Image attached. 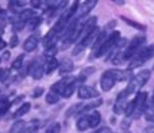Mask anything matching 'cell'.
Here are the masks:
<instances>
[{
  "instance_id": "obj_1",
  "label": "cell",
  "mask_w": 154,
  "mask_h": 133,
  "mask_svg": "<svg viewBox=\"0 0 154 133\" xmlns=\"http://www.w3.org/2000/svg\"><path fill=\"white\" fill-rule=\"evenodd\" d=\"M149 79H150L149 69H143V71H141L139 73H137L134 77H131L130 82H128L127 88H126L128 95H130V94H134V92H138V91L141 90V87L145 86V83H146Z\"/></svg>"
},
{
  "instance_id": "obj_2",
  "label": "cell",
  "mask_w": 154,
  "mask_h": 133,
  "mask_svg": "<svg viewBox=\"0 0 154 133\" xmlns=\"http://www.w3.org/2000/svg\"><path fill=\"white\" fill-rule=\"evenodd\" d=\"M152 57H154V44L153 45H149L146 48H143L142 50H139L135 56L131 59L130 61V69L137 68V66L145 64L147 60H150Z\"/></svg>"
},
{
  "instance_id": "obj_3",
  "label": "cell",
  "mask_w": 154,
  "mask_h": 133,
  "mask_svg": "<svg viewBox=\"0 0 154 133\" xmlns=\"http://www.w3.org/2000/svg\"><path fill=\"white\" fill-rule=\"evenodd\" d=\"M145 42H146V38H145V37H135L127 45L126 50L123 52V59H125V60H131L139 50H142V49H143V44Z\"/></svg>"
},
{
  "instance_id": "obj_4",
  "label": "cell",
  "mask_w": 154,
  "mask_h": 133,
  "mask_svg": "<svg viewBox=\"0 0 154 133\" xmlns=\"http://www.w3.org/2000/svg\"><path fill=\"white\" fill-rule=\"evenodd\" d=\"M119 40H120L119 31H112L111 34L108 35V38L106 40V42L103 44V46H101V48L99 49L95 54H93V57H101V56H104L106 53H109V52L116 46V44H118V41Z\"/></svg>"
},
{
  "instance_id": "obj_5",
  "label": "cell",
  "mask_w": 154,
  "mask_h": 133,
  "mask_svg": "<svg viewBox=\"0 0 154 133\" xmlns=\"http://www.w3.org/2000/svg\"><path fill=\"white\" fill-rule=\"evenodd\" d=\"M147 92L146 91H141V92L137 94L135 96V112H134V117L138 118L141 114H143L145 113V109H146V105H147V101H149V98H147Z\"/></svg>"
},
{
  "instance_id": "obj_6",
  "label": "cell",
  "mask_w": 154,
  "mask_h": 133,
  "mask_svg": "<svg viewBox=\"0 0 154 133\" xmlns=\"http://www.w3.org/2000/svg\"><path fill=\"white\" fill-rule=\"evenodd\" d=\"M45 65H46V64H45ZM45 65H43L42 63H41V60H39V59L34 60V61L31 63V65H30V68H29V72H30V75L32 76V79H35V80L42 79L43 73L46 72Z\"/></svg>"
},
{
  "instance_id": "obj_7",
  "label": "cell",
  "mask_w": 154,
  "mask_h": 133,
  "mask_svg": "<svg viewBox=\"0 0 154 133\" xmlns=\"http://www.w3.org/2000/svg\"><path fill=\"white\" fill-rule=\"evenodd\" d=\"M127 96H128V92L127 91H122V92L118 95L116 101H115V105H114V113L115 114H122L125 113V109L127 106Z\"/></svg>"
},
{
  "instance_id": "obj_8",
  "label": "cell",
  "mask_w": 154,
  "mask_h": 133,
  "mask_svg": "<svg viewBox=\"0 0 154 133\" xmlns=\"http://www.w3.org/2000/svg\"><path fill=\"white\" fill-rule=\"evenodd\" d=\"M77 95H79L80 99H91V98H97L99 92L93 87H89V86H81V87L79 88Z\"/></svg>"
},
{
  "instance_id": "obj_9",
  "label": "cell",
  "mask_w": 154,
  "mask_h": 133,
  "mask_svg": "<svg viewBox=\"0 0 154 133\" xmlns=\"http://www.w3.org/2000/svg\"><path fill=\"white\" fill-rule=\"evenodd\" d=\"M72 82H75V79H73V77H64V79H61L60 82L54 83V84L51 86V92L61 94V95H62V92H64V90L66 88V86L70 84Z\"/></svg>"
},
{
  "instance_id": "obj_10",
  "label": "cell",
  "mask_w": 154,
  "mask_h": 133,
  "mask_svg": "<svg viewBox=\"0 0 154 133\" xmlns=\"http://www.w3.org/2000/svg\"><path fill=\"white\" fill-rule=\"evenodd\" d=\"M115 82H123L128 77V71H122V69H108L106 71Z\"/></svg>"
},
{
  "instance_id": "obj_11",
  "label": "cell",
  "mask_w": 154,
  "mask_h": 133,
  "mask_svg": "<svg viewBox=\"0 0 154 133\" xmlns=\"http://www.w3.org/2000/svg\"><path fill=\"white\" fill-rule=\"evenodd\" d=\"M115 80L112 79L111 76H109L107 72H104L103 73V76H101V79H100V86H101V90L103 91H109V90H112V87L115 86Z\"/></svg>"
},
{
  "instance_id": "obj_12",
  "label": "cell",
  "mask_w": 154,
  "mask_h": 133,
  "mask_svg": "<svg viewBox=\"0 0 154 133\" xmlns=\"http://www.w3.org/2000/svg\"><path fill=\"white\" fill-rule=\"evenodd\" d=\"M38 42H39V41H38V38L35 37V35H30V37L23 42V49L26 52L35 50V49H37V46H38Z\"/></svg>"
},
{
  "instance_id": "obj_13",
  "label": "cell",
  "mask_w": 154,
  "mask_h": 133,
  "mask_svg": "<svg viewBox=\"0 0 154 133\" xmlns=\"http://www.w3.org/2000/svg\"><path fill=\"white\" fill-rule=\"evenodd\" d=\"M108 33L107 31H100V34H99V37L96 38V41L93 42V45H92V49H93V54L96 53V52L99 50V49L103 46V44L106 42V40L108 38Z\"/></svg>"
},
{
  "instance_id": "obj_14",
  "label": "cell",
  "mask_w": 154,
  "mask_h": 133,
  "mask_svg": "<svg viewBox=\"0 0 154 133\" xmlns=\"http://www.w3.org/2000/svg\"><path fill=\"white\" fill-rule=\"evenodd\" d=\"M73 68H75V65H73V61L70 59H64L61 63H60V73L61 75H65V73H69V72L73 71Z\"/></svg>"
},
{
  "instance_id": "obj_15",
  "label": "cell",
  "mask_w": 154,
  "mask_h": 133,
  "mask_svg": "<svg viewBox=\"0 0 154 133\" xmlns=\"http://www.w3.org/2000/svg\"><path fill=\"white\" fill-rule=\"evenodd\" d=\"M76 126L80 132H84V131H87L88 128H91L89 126V115H82L81 118H79Z\"/></svg>"
},
{
  "instance_id": "obj_16",
  "label": "cell",
  "mask_w": 154,
  "mask_h": 133,
  "mask_svg": "<svg viewBox=\"0 0 154 133\" xmlns=\"http://www.w3.org/2000/svg\"><path fill=\"white\" fill-rule=\"evenodd\" d=\"M97 4V2H95V0H92V2H85V3H82V7L81 8H79L80 10V18H82V16H85L88 12H89L91 10H92L95 5Z\"/></svg>"
},
{
  "instance_id": "obj_17",
  "label": "cell",
  "mask_w": 154,
  "mask_h": 133,
  "mask_svg": "<svg viewBox=\"0 0 154 133\" xmlns=\"http://www.w3.org/2000/svg\"><path fill=\"white\" fill-rule=\"evenodd\" d=\"M145 115L149 121H154V96L153 99H149L147 101V105H146V109H145Z\"/></svg>"
},
{
  "instance_id": "obj_18",
  "label": "cell",
  "mask_w": 154,
  "mask_h": 133,
  "mask_svg": "<svg viewBox=\"0 0 154 133\" xmlns=\"http://www.w3.org/2000/svg\"><path fill=\"white\" fill-rule=\"evenodd\" d=\"M58 66H60L58 60H57V59H54V57H51V59H49V60H48V63H46V73H48V75L53 73V72L56 71V69L58 68Z\"/></svg>"
},
{
  "instance_id": "obj_19",
  "label": "cell",
  "mask_w": 154,
  "mask_h": 133,
  "mask_svg": "<svg viewBox=\"0 0 154 133\" xmlns=\"http://www.w3.org/2000/svg\"><path fill=\"white\" fill-rule=\"evenodd\" d=\"M34 10H23V11H20V14H19V21L20 22H29V21H31L32 18H34Z\"/></svg>"
},
{
  "instance_id": "obj_20",
  "label": "cell",
  "mask_w": 154,
  "mask_h": 133,
  "mask_svg": "<svg viewBox=\"0 0 154 133\" xmlns=\"http://www.w3.org/2000/svg\"><path fill=\"white\" fill-rule=\"evenodd\" d=\"M30 109H31V105H30V103H23L18 110H16L15 113H14V118H20V117H23L24 114H27V113L30 112Z\"/></svg>"
},
{
  "instance_id": "obj_21",
  "label": "cell",
  "mask_w": 154,
  "mask_h": 133,
  "mask_svg": "<svg viewBox=\"0 0 154 133\" xmlns=\"http://www.w3.org/2000/svg\"><path fill=\"white\" fill-rule=\"evenodd\" d=\"M101 121V115L99 112H93L92 114L89 115V126L91 128H96V126L100 124Z\"/></svg>"
},
{
  "instance_id": "obj_22",
  "label": "cell",
  "mask_w": 154,
  "mask_h": 133,
  "mask_svg": "<svg viewBox=\"0 0 154 133\" xmlns=\"http://www.w3.org/2000/svg\"><path fill=\"white\" fill-rule=\"evenodd\" d=\"M75 90H76V80L66 86V88H65L64 92H62V96H64V98H70L72 94L75 92Z\"/></svg>"
},
{
  "instance_id": "obj_23",
  "label": "cell",
  "mask_w": 154,
  "mask_h": 133,
  "mask_svg": "<svg viewBox=\"0 0 154 133\" xmlns=\"http://www.w3.org/2000/svg\"><path fill=\"white\" fill-rule=\"evenodd\" d=\"M134 112H135V99L127 102V106H126V109H125V114L127 115V117H130V115L134 114Z\"/></svg>"
},
{
  "instance_id": "obj_24",
  "label": "cell",
  "mask_w": 154,
  "mask_h": 133,
  "mask_svg": "<svg viewBox=\"0 0 154 133\" xmlns=\"http://www.w3.org/2000/svg\"><path fill=\"white\" fill-rule=\"evenodd\" d=\"M27 4V2H23V0H18V2H16V0H12V2H10V7L12 8V11H18V10H20L22 7H23V5H26Z\"/></svg>"
},
{
  "instance_id": "obj_25",
  "label": "cell",
  "mask_w": 154,
  "mask_h": 133,
  "mask_svg": "<svg viewBox=\"0 0 154 133\" xmlns=\"http://www.w3.org/2000/svg\"><path fill=\"white\" fill-rule=\"evenodd\" d=\"M24 121H16L15 124L12 125V128H11V131H10V133H20V131L24 128Z\"/></svg>"
},
{
  "instance_id": "obj_26",
  "label": "cell",
  "mask_w": 154,
  "mask_h": 133,
  "mask_svg": "<svg viewBox=\"0 0 154 133\" xmlns=\"http://www.w3.org/2000/svg\"><path fill=\"white\" fill-rule=\"evenodd\" d=\"M58 101H60L58 94H54V92H51V91H50V92L46 95V102H48V103H50V105L57 103Z\"/></svg>"
},
{
  "instance_id": "obj_27",
  "label": "cell",
  "mask_w": 154,
  "mask_h": 133,
  "mask_svg": "<svg viewBox=\"0 0 154 133\" xmlns=\"http://www.w3.org/2000/svg\"><path fill=\"white\" fill-rule=\"evenodd\" d=\"M122 19L126 22L127 24H130V26H133V27H135V29H138V30H145V26L143 24H139V23H137V22H134V21H131V19H128V18H125V16H122Z\"/></svg>"
},
{
  "instance_id": "obj_28",
  "label": "cell",
  "mask_w": 154,
  "mask_h": 133,
  "mask_svg": "<svg viewBox=\"0 0 154 133\" xmlns=\"http://www.w3.org/2000/svg\"><path fill=\"white\" fill-rule=\"evenodd\" d=\"M60 131H61V125L58 122H54L46 129V133H60Z\"/></svg>"
},
{
  "instance_id": "obj_29",
  "label": "cell",
  "mask_w": 154,
  "mask_h": 133,
  "mask_svg": "<svg viewBox=\"0 0 154 133\" xmlns=\"http://www.w3.org/2000/svg\"><path fill=\"white\" fill-rule=\"evenodd\" d=\"M8 107H10V103H8V101H5V99H2V101H0V115L4 114V113L8 110Z\"/></svg>"
},
{
  "instance_id": "obj_30",
  "label": "cell",
  "mask_w": 154,
  "mask_h": 133,
  "mask_svg": "<svg viewBox=\"0 0 154 133\" xmlns=\"http://www.w3.org/2000/svg\"><path fill=\"white\" fill-rule=\"evenodd\" d=\"M23 59H24V54H20V56L18 57V59L15 60V61L12 63V68L14 69H19L22 66V63H23Z\"/></svg>"
},
{
  "instance_id": "obj_31",
  "label": "cell",
  "mask_w": 154,
  "mask_h": 133,
  "mask_svg": "<svg viewBox=\"0 0 154 133\" xmlns=\"http://www.w3.org/2000/svg\"><path fill=\"white\" fill-rule=\"evenodd\" d=\"M42 94H43V87H37L32 91V98H39V96H42Z\"/></svg>"
},
{
  "instance_id": "obj_32",
  "label": "cell",
  "mask_w": 154,
  "mask_h": 133,
  "mask_svg": "<svg viewBox=\"0 0 154 133\" xmlns=\"http://www.w3.org/2000/svg\"><path fill=\"white\" fill-rule=\"evenodd\" d=\"M95 71H96V69L93 68V66H89V68H85L84 71L81 72V76H82V77H85V76H88V75H92V73H95Z\"/></svg>"
},
{
  "instance_id": "obj_33",
  "label": "cell",
  "mask_w": 154,
  "mask_h": 133,
  "mask_svg": "<svg viewBox=\"0 0 154 133\" xmlns=\"http://www.w3.org/2000/svg\"><path fill=\"white\" fill-rule=\"evenodd\" d=\"M37 131H38L37 125H32V126H29V128H23L20 131V133H34V132H37Z\"/></svg>"
},
{
  "instance_id": "obj_34",
  "label": "cell",
  "mask_w": 154,
  "mask_h": 133,
  "mask_svg": "<svg viewBox=\"0 0 154 133\" xmlns=\"http://www.w3.org/2000/svg\"><path fill=\"white\" fill-rule=\"evenodd\" d=\"M24 22H20V21H16L15 23H14V30H15V31H19V30H22L24 27Z\"/></svg>"
},
{
  "instance_id": "obj_35",
  "label": "cell",
  "mask_w": 154,
  "mask_h": 133,
  "mask_svg": "<svg viewBox=\"0 0 154 133\" xmlns=\"http://www.w3.org/2000/svg\"><path fill=\"white\" fill-rule=\"evenodd\" d=\"M39 23H41V18H32L31 22H30V29H35Z\"/></svg>"
},
{
  "instance_id": "obj_36",
  "label": "cell",
  "mask_w": 154,
  "mask_h": 133,
  "mask_svg": "<svg viewBox=\"0 0 154 133\" xmlns=\"http://www.w3.org/2000/svg\"><path fill=\"white\" fill-rule=\"evenodd\" d=\"M56 53H57V48H56V46H54V48H49L48 50H46V56H49L50 59H51V57H53Z\"/></svg>"
},
{
  "instance_id": "obj_37",
  "label": "cell",
  "mask_w": 154,
  "mask_h": 133,
  "mask_svg": "<svg viewBox=\"0 0 154 133\" xmlns=\"http://www.w3.org/2000/svg\"><path fill=\"white\" fill-rule=\"evenodd\" d=\"M18 42H19L18 37H16V35H14V37L11 38V41H10V46H12V48H15V46H18Z\"/></svg>"
},
{
  "instance_id": "obj_38",
  "label": "cell",
  "mask_w": 154,
  "mask_h": 133,
  "mask_svg": "<svg viewBox=\"0 0 154 133\" xmlns=\"http://www.w3.org/2000/svg\"><path fill=\"white\" fill-rule=\"evenodd\" d=\"M95 133H111V129L109 128H107V126H104V128H100V129H97Z\"/></svg>"
},
{
  "instance_id": "obj_39",
  "label": "cell",
  "mask_w": 154,
  "mask_h": 133,
  "mask_svg": "<svg viewBox=\"0 0 154 133\" xmlns=\"http://www.w3.org/2000/svg\"><path fill=\"white\" fill-rule=\"evenodd\" d=\"M31 5H32L34 8H39L41 5H42V2H38V0H32V2H31Z\"/></svg>"
},
{
  "instance_id": "obj_40",
  "label": "cell",
  "mask_w": 154,
  "mask_h": 133,
  "mask_svg": "<svg viewBox=\"0 0 154 133\" xmlns=\"http://www.w3.org/2000/svg\"><path fill=\"white\" fill-rule=\"evenodd\" d=\"M4 46H5V42L2 40V38H0V49H3V48H4Z\"/></svg>"
},
{
  "instance_id": "obj_41",
  "label": "cell",
  "mask_w": 154,
  "mask_h": 133,
  "mask_svg": "<svg viewBox=\"0 0 154 133\" xmlns=\"http://www.w3.org/2000/svg\"><path fill=\"white\" fill-rule=\"evenodd\" d=\"M153 133H154V132H153Z\"/></svg>"
}]
</instances>
